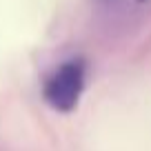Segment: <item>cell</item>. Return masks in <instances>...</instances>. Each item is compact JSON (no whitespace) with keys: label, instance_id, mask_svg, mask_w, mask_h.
<instances>
[{"label":"cell","instance_id":"6da1fadb","mask_svg":"<svg viewBox=\"0 0 151 151\" xmlns=\"http://www.w3.org/2000/svg\"><path fill=\"white\" fill-rule=\"evenodd\" d=\"M89 65L85 58H69L60 62L42 82V98L53 111L71 113L87 89Z\"/></svg>","mask_w":151,"mask_h":151},{"label":"cell","instance_id":"7a4b0ae2","mask_svg":"<svg viewBox=\"0 0 151 151\" xmlns=\"http://www.w3.org/2000/svg\"><path fill=\"white\" fill-rule=\"evenodd\" d=\"M96 5L102 7V9H107V11H116V9H120L122 0H96Z\"/></svg>","mask_w":151,"mask_h":151},{"label":"cell","instance_id":"3957f363","mask_svg":"<svg viewBox=\"0 0 151 151\" xmlns=\"http://www.w3.org/2000/svg\"><path fill=\"white\" fill-rule=\"evenodd\" d=\"M136 2H140V5H142V2H147V0H136Z\"/></svg>","mask_w":151,"mask_h":151}]
</instances>
